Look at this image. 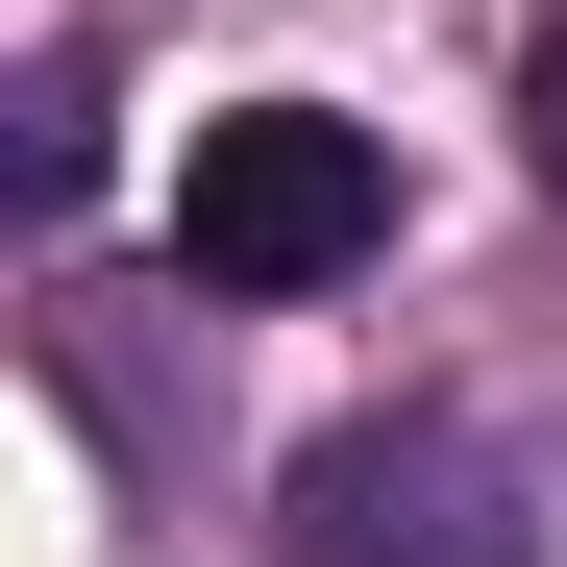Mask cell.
Instances as JSON below:
<instances>
[{
	"instance_id": "obj_1",
	"label": "cell",
	"mask_w": 567,
	"mask_h": 567,
	"mask_svg": "<svg viewBox=\"0 0 567 567\" xmlns=\"http://www.w3.org/2000/svg\"><path fill=\"white\" fill-rule=\"evenodd\" d=\"M173 247H198V297H346V271L395 247V148L346 100H247V124H198Z\"/></svg>"
},
{
	"instance_id": "obj_2",
	"label": "cell",
	"mask_w": 567,
	"mask_h": 567,
	"mask_svg": "<svg viewBox=\"0 0 567 567\" xmlns=\"http://www.w3.org/2000/svg\"><path fill=\"white\" fill-rule=\"evenodd\" d=\"M271 567H543V518H518V468L468 420H346L271 494Z\"/></svg>"
},
{
	"instance_id": "obj_3",
	"label": "cell",
	"mask_w": 567,
	"mask_h": 567,
	"mask_svg": "<svg viewBox=\"0 0 567 567\" xmlns=\"http://www.w3.org/2000/svg\"><path fill=\"white\" fill-rule=\"evenodd\" d=\"M0 173H25V223H74V173H100V50L25 74V148H0Z\"/></svg>"
},
{
	"instance_id": "obj_4",
	"label": "cell",
	"mask_w": 567,
	"mask_h": 567,
	"mask_svg": "<svg viewBox=\"0 0 567 567\" xmlns=\"http://www.w3.org/2000/svg\"><path fill=\"white\" fill-rule=\"evenodd\" d=\"M518 173H543V198H567V25L518 50Z\"/></svg>"
}]
</instances>
